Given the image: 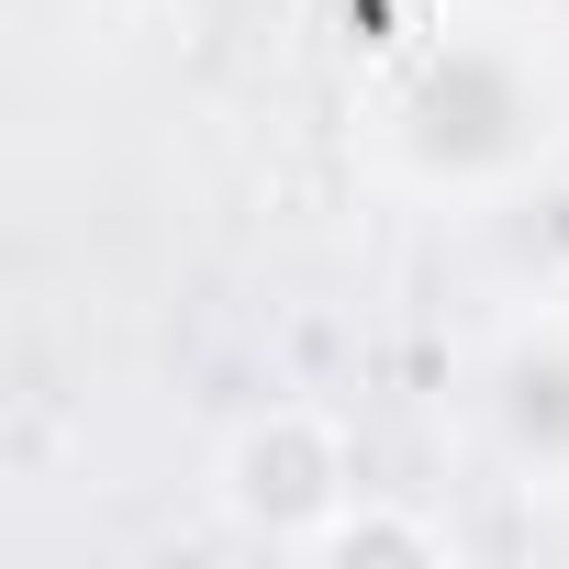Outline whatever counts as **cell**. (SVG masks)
Here are the masks:
<instances>
[{
  "mask_svg": "<svg viewBox=\"0 0 569 569\" xmlns=\"http://www.w3.org/2000/svg\"><path fill=\"white\" fill-rule=\"evenodd\" d=\"M569 146V46L536 12H436L413 46L380 57L369 101H358V157L369 179L413 190V201H513L525 179H547Z\"/></svg>",
  "mask_w": 569,
  "mask_h": 569,
  "instance_id": "6da1fadb",
  "label": "cell"
},
{
  "mask_svg": "<svg viewBox=\"0 0 569 569\" xmlns=\"http://www.w3.org/2000/svg\"><path fill=\"white\" fill-rule=\"evenodd\" d=\"M212 491H223V513H234L246 536L313 547V536L336 525V502H347V436H336L325 413H302V402H279V413H257V425L223 447Z\"/></svg>",
  "mask_w": 569,
  "mask_h": 569,
  "instance_id": "7a4b0ae2",
  "label": "cell"
},
{
  "mask_svg": "<svg viewBox=\"0 0 569 569\" xmlns=\"http://www.w3.org/2000/svg\"><path fill=\"white\" fill-rule=\"evenodd\" d=\"M491 436L525 491H569V313H525L491 347Z\"/></svg>",
  "mask_w": 569,
  "mask_h": 569,
  "instance_id": "3957f363",
  "label": "cell"
}]
</instances>
